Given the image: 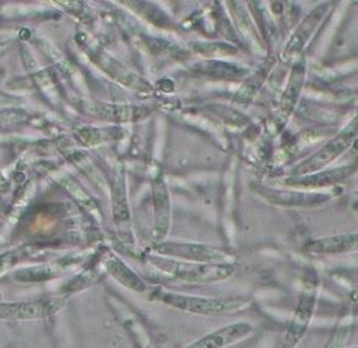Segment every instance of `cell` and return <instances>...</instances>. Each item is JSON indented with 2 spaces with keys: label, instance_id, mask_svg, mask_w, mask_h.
I'll use <instances>...</instances> for the list:
<instances>
[{
  "label": "cell",
  "instance_id": "obj_1",
  "mask_svg": "<svg viewBox=\"0 0 358 348\" xmlns=\"http://www.w3.org/2000/svg\"><path fill=\"white\" fill-rule=\"evenodd\" d=\"M157 266L158 268L164 269L176 278L188 282L222 280L232 273V267L227 264H193L159 259Z\"/></svg>",
  "mask_w": 358,
  "mask_h": 348
},
{
  "label": "cell",
  "instance_id": "obj_2",
  "mask_svg": "<svg viewBox=\"0 0 358 348\" xmlns=\"http://www.w3.org/2000/svg\"><path fill=\"white\" fill-rule=\"evenodd\" d=\"M357 133V120H353L350 126L346 127L343 132L337 135V138L331 140L325 147H322L319 153L306 161L304 164L295 168V173L299 175L316 173L319 169L324 168L327 164L338 157L341 153L348 150V146L352 143Z\"/></svg>",
  "mask_w": 358,
  "mask_h": 348
},
{
  "label": "cell",
  "instance_id": "obj_3",
  "mask_svg": "<svg viewBox=\"0 0 358 348\" xmlns=\"http://www.w3.org/2000/svg\"><path fill=\"white\" fill-rule=\"evenodd\" d=\"M83 109L90 116L113 122H137L150 115V109L143 106L109 104V103H101V101L85 103Z\"/></svg>",
  "mask_w": 358,
  "mask_h": 348
},
{
  "label": "cell",
  "instance_id": "obj_4",
  "mask_svg": "<svg viewBox=\"0 0 358 348\" xmlns=\"http://www.w3.org/2000/svg\"><path fill=\"white\" fill-rule=\"evenodd\" d=\"M158 252L169 254L180 259H193L196 262H215L227 259L222 251L215 248L206 247L201 245H189V243H162L157 247Z\"/></svg>",
  "mask_w": 358,
  "mask_h": 348
},
{
  "label": "cell",
  "instance_id": "obj_5",
  "mask_svg": "<svg viewBox=\"0 0 358 348\" xmlns=\"http://www.w3.org/2000/svg\"><path fill=\"white\" fill-rule=\"evenodd\" d=\"M171 305L177 306L189 312L199 314H217L227 310H234L240 306V301L217 300V299H201V298H187L180 296H167L164 298Z\"/></svg>",
  "mask_w": 358,
  "mask_h": 348
},
{
  "label": "cell",
  "instance_id": "obj_6",
  "mask_svg": "<svg viewBox=\"0 0 358 348\" xmlns=\"http://www.w3.org/2000/svg\"><path fill=\"white\" fill-rule=\"evenodd\" d=\"M355 171V166L351 167H340V168L331 169L327 172H317V173L306 174V175H298L289 180H285V183L293 187H325V185L335 184L345 180Z\"/></svg>",
  "mask_w": 358,
  "mask_h": 348
},
{
  "label": "cell",
  "instance_id": "obj_7",
  "mask_svg": "<svg viewBox=\"0 0 358 348\" xmlns=\"http://www.w3.org/2000/svg\"><path fill=\"white\" fill-rule=\"evenodd\" d=\"M250 330H251L250 326L243 325V324L232 325V326L222 328L217 333L208 335L206 338L195 342L188 348H222L229 343L235 342L238 338H243L246 333H250Z\"/></svg>",
  "mask_w": 358,
  "mask_h": 348
},
{
  "label": "cell",
  "instance_id": "obj_8",
  "mask_svg": "<svg viewBox=\"0 0 358 348\" xmlns=\"http://www.w3.org/2000/svg\"><path fill=\"white\" fill-rule=\"evenodd\" d=\"M356 247H357V235L356 233L315 240L306 246L309 252H316V254L345 252V251H350Z\"/></svg>",
  "mask_w": 358,
  "mask_h": 348
},
{
  "label": "cell",
  "instance_id": "obj_9",
  "mask_svg": "<svg viewBox=\"0 0 358 348\" xmlns=\"http://www.w3.org/2000/svg\"><path fill=\"white\" fill-rule=\"evenodd\" d=\"M264 196L269 201L283 205H310L329 199L325 194L316 193H296V191H282V190L264 189Z\"/></svg>",
  "mask_w": 358,
  "mask_h": 348
},
{
  "label": "cell",
  "instance_id": "obj_10",
  "mask_svg": "<svg viewBox=\"0 0 358 348\" xmlns=\"http://www.w3.org/2000/svg\"><path fill=\"white\" fill-rule=\"evenodd\" d=\"M58 306L51 303H40V304H22L20 306L0 305V317H37L48 315L56 312Z\"/></svg>",
  "mask_w": 358,
  "mask_h": 348
},
{
  "label": "cell",
  "instance_id": "obj_11",
  "mask_svg": "<svg viewBox=\"0 0 358 348\" xmlns=\"http://www.w3.org/2000/svg\"><path fill=\"white\" fill-rule=\"evenodd\" d=\"M196 71L217 80H240L245 75V71L238 66L225 62H201L196 64Z\"/></svg>",
  "mask_w": 358,
  "mask_h": 348
},
{
  "label": "cell",
  "instance_id": "obj_12",
  "mask_svg": "<svg viewBox=\"0 0 358 348\" xmlns=\"http://www.w3.org/2000/svg\"><path fill=\"white\" fill-rule=\"evenodd\" d=\"M325 9H327L325 6H319L316 10L313 11L310 15L306 17L304 22L301 24V27L298 29V31L295 32L293 38L290 40L289 46H288V51L289 52L299 51L306 45L308 38L310 37L311 32L315 30L317 24L322 20Z\"/></svg>",
  "mask_w": 358,
  "mask_h": 348
},
{
  "label": "cell",
  "instance_id": "obj_13",
  "mask_svg": "<svg viewBox=\"0 0 358 348\" xmlns=\"http://www.w3.org/2000/svg\"><path fill=\"white\" fill-rule=\"evenodd\" d=\"M101 64L111 75H114L116 80H120L124 85H129L135 89L143 90V88H146L150 90V85H146L140 77H137L136 74L132 73L131 71H129L119 62H116L115 59L106 57L104 59H101Z\"/></svg>",
  "mask_w": 358,
  "mask_h": 348
},
{
  "label": "cell",
  "instance_id": "obj_14",
  "mask_svg": "<svg viewBox=\"0 0 358 348\" xmlns=\"http://www.w3.org/2000/svg\"><path fill=\"white\" fill-rule=\"evenodd\" d=\"M113 201H114V215L116 220H127L129 217L125 184L122 174L117 172L113 183Z\"/></svg>",
  "mask_w": 358,
  "mask_h": 348
},
{
  "label": "cell",
  "instance_id": "obj_15",
  "mask_svg": "<svg viewBox=\"0 0 358 348\" xmlns=\"http://www.w3.org/2000/svg\"><path fill=\"white\" fill-rule=\"evenodd\" d=\"M303 78H304L303 66L295 67L294 71H293V75L290 78L288 89L285 90V98H283V106H285V111H289L294 106L295 101H296L299 92H301Z\"/></svg>",
  "mask_w": 358,
  "mask_h": 348
},
{
  "label": "cell",
  "instance_id": "obj_16",
  "mask_svg": "<svg viewBox=\"0 0 358 348\" xmlns=\"http://www.w3.org/2000/svg\"><path fill=\"white\" fill-rule=\"evenodd\" d=\"M153 196H155V201H156V206H157L159 222L162 219L166 222L167 211H169V196H167V188H166L164 180H157L155 182Z\"/></svg>",
  "mask_w": 358,
  "mask_h": 348
},
{
  "label": "cell",
  "instance_id": "obj_17",
  "mask_svg": "<svg viewBox=\"0 0 358 348\" xmlns=\"http://www.w3.org/2000/svg\"><path fill=\"white\" fill-rule=\"evenodd\" d=\"M108 267H110L111 273L115 275L117 280H120L122 283H125L131 288H134V284H136L140 289H143V285L141 284L140 280H137L136 277L132 275L131 272L124 264L113 261L110 264H108Z\"/></svg>",
  "mask_w": 358,
  "mask_h": 348
},
{
  "label": "cell",
  "instance_id": "obj_18",
  "mask_svg": "<svg viewBox=\"0 0 358 348\" xmlns=\"http://www.w3.org/2000/svg\"><path fill=\"white\" fill-rule=\"evenodd\" d=\"M137 8H140V11L143 14H148L146 17L148 20L155 22L156 25H164L167 24V17L164 16V13L159 10L158 8L150 4V3H136Z\"/></svg>",
  "mask_w": 358,
  "mask_h": 348
},
{
  "label": "cell",
  "instance_id": "obj_19",
  "mask_svg": "<svg viewBox=\"0 0 358 348\" xmlns=\"http://www.w3.org/2000/svg\"><path fill=\"white\" fill-rule=\"evenodd\" d=\"M196 51L203 52L204 55H234L236 50L230 46V45H224V43H199L196 46Z\"/></svg>",
  "mask_w": 358,
  "mask_h": 348
},
{
  "label": "cell",
  "instance_id": "obj_20",
  "mask_svg": "<svg viewBox=\"0 0 358 348\" xmlns=\"http://www.w3.org/2000/svg\"><path fill=\"white\" fill-rule=\"evenodd\" d=\"M22 59L25 62L27 68L31 72H35V69H37V64L35 58L32 57L31 53L27 52V50H22Z\"/></svg>",
  "mask_w": 358,
  "mask_h": 348
}]
</instances>
